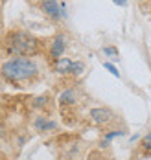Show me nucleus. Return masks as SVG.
<instances>
[{
    "label": "nucleus",
    "instance_id": "2",
    "mask_svg": "<svg viewBox=\"0 0 151 160\" xmlns=\"http://www.w3.org/2000/svg\"><path fill=\"white\" fill-rule=\"evenodd\" d=\"M4 46L8 50V53H11V55H32L37 52L39 42L32 35L24 32H11L6 37Z\"/></svg>",
    "mask_w": 151,
    "mask_h": 160
},
{
    "label": "nucleus",
    "instance_id": "1",
    "mask_svg": "<svg viewBox=\"0 0 151 160\" xmlns=\"http://www.w3.org/2000/svg\"><path fill=\"white\" fill-rule=\"evenodd\" d=\"M2 76L9 83H20V81L32 79L37 76V64L32 59H26V57H15V59H9L8 63L2 64L0 68Z\"/></svg>",
    "mask_w": 151,
    "mask_h": 160
},
{
    "label": "nucleus",
    "instance_id": "17",
    "mask_svg": "<svg viewBox=\"0 0 151 160\" xmlns=\"http://www.w3.org/2000/svg\"><path fill=\"white\" fill-rule=\"evenodd\" d=\"M0 26H2V22H0Z\"/></svg>",
    "mask_w": 151,
    "mask_h": 160
},
{
    "label": "nucleus",
    "instance_id": "14",
    "mask_svg": "<svg viewBox=\"0 0 151 160\" xmlns=\"http://www.w3.org/2000/svg\"><path fill=\"white\" fill-rule=\"evenodd\" d=\"M44 101H48V98H44V96H43V98H37L33 105L37 107V109H39V107H43V105H44Z\"/></svg>",
    "mask_w": 151,
    "mask_h": 160
},
{
    "label": "nucleus",
    "instance_id": "12",
    "mask_svg": "<svg viewBox=\"0 0 151 160\" xmlns=\"http://www.w3.org/2000/svg\"><path fill=\"white\" fill-rule=\"evenodd\" d=\"M103 53L109 55V57H113V59H118V50L114 46H105L103 48Z\"/></svg>",
    "mask_w": 151,
    "mask_h": 160
},
{
    "label": "nucleus",
    "instance_id": "11",
    "mask_svg": "<svg viewBox=\"0 0 151 160\" xmlns=\"http://www.w3.org/2000/svg\"><path fill=\"white\" fill-rule=\"evenodd\" d=\"M83 63L81 61H78V63H72V68H70V74H74V76H78V74H81L83 72Z\"/></svg>",
    "mask_w": 151,
    "mask_h": 160
},
{
    "label": "nucleus",
    "instance_id": "5",
    "mask_svg": "<svg viewBox=\"0 0 151 160\" xmlns=\"http://www.w3.org/2000/svg\"><path fill=\"white\" fill-rule=\"evenodd\" d=\"M67 48V42H65V35H57L53 41H52V46H50V53H52V59H61L63 52Z\"/></svg>",
    "mask_w": 151,
    "mask_h": 160
},
{
    "label": "nucleus",
    "instance_id": "16",
    "mask_svg": "<svg viewBox=\"0 0 151 160\" xmlns=\"http://www.w3.org/2000/svg\"><path fill=\"white\" fill-rule=\"evenodd\" d=\"M98 160H105V158H103V157H100V158H98Z\"/></svg>",
    "mask_w": 151,
    "mask_h": 160
},
{
    "label": "nucleus",
    "instance_id": "15",
    "mask_svg": "<svg viewBox=\"0 0 151 160\" xmlns=\"http://www.w3.org/2000/svg\"><path fill=\"white\" fill-rule=\"evenodd\" d=\"M114 4H118V6H122V8H125L127 6V0H113Z\"/></svg>",
    "mask_w": 151,
    "mask_h": 160
},
{
    "label": "nucleus",
    "instance_id": "6",
    "mask_svg": "<svg viewBox=\"0 0 151 160\" xmlns=\"http://www.w3.org/2000/svg\"><path fill=\"white\" fill-rule=\"evenodd\" d=\"M55 127H57V123L52 122V120H46L44 116H39L35 120V129L37 131H53Z\"/></svg>",
    "mask_w": 151,
    "mask_h": 160
},
{
    "label": "nucleus",
    "instance_id": "10",
    "mask_svg": "<svg viewBox=\"0 0 151 160\" xmlns=\"http://www.w3.org/2000/svg\"><path fill=\"white\" fill-rule=\"evenodd\" d=\"M142 149H144V157H151V132H148L142 138Z\"/></svg>",
    "mask_w": 151,
    "mask_h": 160
},
{
    "label": "nucleus",
    "instance_id": "8",
    "mask_svg": "<svg viewBox=\"0 0 151 160\" xmlns=\"http://www.w3.org/2000/svg\"><path fill=\"white\" fill-rule=\"evenodd\" d=\"M59 103L61 105H76V92L72 88L65 90L61 96H59Z\"/></svg>",
    "mask_w": 151,
    "mask_h": 160
},
{
    "label": "nucleus",
    "instance_id": "3",
    "mask_svg": "<svg viewBox=\"0 0 151 160\" xmlns=\"http://www.w3.org/2000/svg\"><path fill=\"white\" fill-rule=\"evenodd\" d=\"M90 120L94 123H98V125L109 123L113 120V112L109 111V109H105V107H96V109L90 111Z\"/></svg>",
    "mask_w": 151,
    "mask_h": 160
},
{
    "label": "nucleus",
    "instance_id": "13",
    "mask_svg": "<svg viewBox=\"0 0 151 160\" xmlns=\"http://www.w3.org/2000/svg\"><path fill=\"white\" fill-rule=\"evenodd\" d=\"M103 66H105V68H107V70H109V72H111V74H113L114 78H120V72L116 70V66H114V64H111V63H103Z\"/></svg>",
    "mask_w": 151,
    "mask_h": 160
},
{
    "label": "nucleus",
    "instance_id": "4",
    "mask_svg": "<svg viewBox=\"0 0 151 160\" xmlns=\"http://www.w3.org/2000/svg\"><path fill=\"white\" fill-rule=\"evenodd\" d=\"M41 8H43V11L50 17V18H53V20L61 18V8H59L57 0H41Z\"/></svg>",
    "mask_w": 151,
    "mask_h": 160
},
{
    "label": "nucleus",
    "instance_id": "7",
    "mask_svg": "<svg viewBox=\"0 0 151 160\" xmlns=\"http://www.w3.org/2000/svg\"><path fill=\"white\" fill-rule=\"evenodd\" d=\"M72 63H74V61H70V59H67V57L57 59V61H55V72H57V74H70Z\"/></svg>",
    "mask_w": 151,
    "mask_h": 160
},
{
    "label": "nucleus",
    "instance_id": "9",
    "mask_svg": "<svg viewBox=\"0 0 151 160\" xmlns=\"http://www.w3.org/2000/svg\"><path fill=\"white\" fill-rule=\"evenodd\" d=\"M123 134H125V131H120V129L107 132V134H105V138L101 140V147H107V145H109V142H111L113 138H116V136H123Z\"/></svg>",
    "mask_w": 151,
    "mask_h": 160
}]
</instances>
